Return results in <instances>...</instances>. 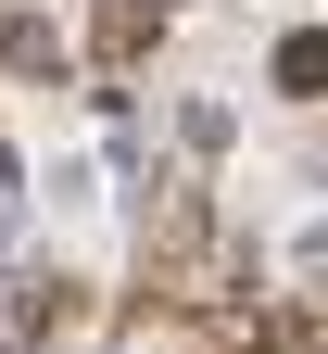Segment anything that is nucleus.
<instances>
[{"instance_id":"7ed1b4c3","label":"nucleus","mask_w":328,"mask_h":354,"mask_svg":"<svg viewBox=\"0 0 328 354\" xmlns=\"http://www.w3.org/2000/svg\"><path fill=\"white\" fill-rule=\"evenodd\" d=\"M0 64H13V76H64V38L38 13H0Z\"/></svg>"},{"instance_id":"f03ea898","label":"nucleus","mask_w":328,"mask_h":354,"mask_svg":"<svg viewBox=\"0 0 328 354\" xmlns=\"http://www.w3.org/2000/svg\"><path fill=\"white\" fill-rule=\"evenodd\" d=\"M13 329H26V342H76V329H88V279L38 266V279H26V304H13Z\"/></svg>"},{"instance_id":"f257e3e1","label":"nucleus","mask_w":328,"mask_h":354,"mask_svg":"<svg viewBox=\"0 0 328 354\" xmlns=\"http://www.w3.org/2000/svg\"><path fill=\"white\" fill-rule=\"evenodd\" d=\"M164 13H177V0H102V13H88V64H102V76H139V64L164 51Z\"/></svg>"},{"instance_id":"20e7f679","label":"nucleus","mask_w":328,"mask_h":354,"mask_svg":"<svg viewBox=\"0 0 328 354\" xmlns=\"http://www.w3.org/2000/svg\"><path fill=\"white\" fill-rule=\"evenodd\" d=\"M278 88H291V102H328V38H316V26L278 38Z\"/></svg>"}]
</instances>
